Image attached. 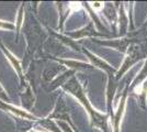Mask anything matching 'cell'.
<instances>
[{
	"label": "cell",
	"instance_id": "cell-3",
	"mask_svg": "<svg viewBox=\"0 0 147 132\" xmlns=\"http://www.w3.org/2000/svg\"><path fill=\"white\" fill-rule=\"evenodd\" d=\"M129 93V84H127L124 89H123L117 109L113 113V117L111 118V123H112V132H120L121 131V123H122L123 116L125 113V107H126V100Z\"/></svg>",
	"mask_w": 147,
	"mask_h": 132
},
{
	"label": "cell",
	"instance_id": "cell-12",
	"mask_svg": "<svg viewBox=\"0 0 147 132\" xmlns=\"http://www.w3.org/2000/svg\"><path fill=\"white\" fill-rule=\"evenodd\" d=\"M56 6L58 8L59 11V24H58V30L61 32L64 31V25H65V21L68 18L69 13L73 12L69 2H56Z\"/></svg>",
	"mask_w": 147,
	"mask_h": 132
},
{
	"label": "cell",
	"instance_id": "cell-19",
	"mask_svg": "<svg viewBox=\"0 0 147 132\" xmlns=\"http://www.w3.org/2000/svg\"><path fill=\"white\" fill-rule=\"evenodd\" d=\"M0 30H7V31H16V24L9 21L0 20Z\"/></svg>",
	"mask_w": 147,
	"mask_h": 132
},
{
	"label": "cell",
	"instance_id": "cell-10",
	"mask_svg": "<svg viewBox=\"0 0 147 132\" xmlns=\"http://www.w3.org/2000/svg\"><path fill=\"white\" fill-rule=\"evenodd\" d=\"M0 110H3L6 112H9L13 114V116H17V117H20V118H23V119H28V120H38L37 117H35L33 113H30L29 111H26L22 108L16 107L11 105L10 102H6V101L0 100Z\"/></svg>",
	"mask_w": 147,
	"mask_h": 132
},
{
	"label": "cell",
	"instance_id": "cell-2",
	"mask_svg": "<svg viewBox=\"0 0 147 132\" xmlns=\"http://www.w3.org/2000/svg\"><path fill=\"white\" fill-rule=\"evenodd\" d=\"M144 55H145V54L142 53L138 46L131 45L129 47V50H127V52H126V56L124 58L121 67L117 69V74H115L117 81H119L133 65H135L138 61H141L142 58H144Z\"/></svg>",
	"mask_w": 147,
	"mask_h": 132
},
{
	"label": "cell",
	"instance_id": "cell-14",
	"mask_svg": "<svg viewBox=\"0 0 147 132\" xmlns=\"http://www.w3.org/2000/svg\"><path fill=\"white\" fill-rule=\"evenodd\" d=\"M133 93L138 96L140 101H141V107L143 109H146L147 105V79L141 85L133 88Z\"/></svg>",
	"mask_w": 147,
	"mask_h": 132
},
{
	"label": "cell",
	"instance_id": "cell-11",
	"mask_svg": "<svg viewBox=\"0 0 147 132\" xmlns=\"http://www.w3.org/2000/svg\"><path fill=\"white\" fill-rule=\"evenodd\" d=\"M52 60H54L59 64H63L64 66H67L69 69L71 70H88V69L94 68L90 63H86V62H80V61H76V60H67V58H57V57H51Z\"/></svg>",
	"mask_w": 147,
	"mask_h": 132
},
{
	"label": "cell",
	"instance_id": "cell-22",
	"mask_svg": "<svg viewBox=\"0 0 147 132\" xmlns=\"http://www.w3.org/2000/svg\"><path fill=\"white\" fill-rule=\"evenodd\" d=\"M144 28H147V20H146V23L144 24Z\"/></svg>",
	"mask_w": 147,
	"mask_h": 132
},
{
	"label": "cell",
	"instance_id": "cell-9",
	"mask_svg": "<svg viewBox=\"0 0 147 132\" xmlns=\"http://www.w3.org/2000/svg\"><path fill=\"white\" fill-rule=\"evenodd\" d=\"M134 39H129V38H121V39H113V40H103L100 41L94 39L93 42L100 44V45H104V46H110L112 49H115L121 53H126L129 47L132 45L134 42Z\"/></svg>",
	"mask_w": 147,
	"mask_h": 132
},
{
	"label": "cell",
	"instance_id": "cell-1",
	"mask_svg": "<svg viewBox=\"0 0 147 132\" xmlns=\"http://www.w3.org/2000/svg\"><path fill=\"white\" fill-rule=\"evenodd\" d=\"M61 88L65 91H67L68 94L74 96L81 104V106L86 109V111L89 114L91 128L99 129L100 131L102 132H111V128L110 125H109L110 116L108 114V112H100L96 108L92 107L89 98L87 97L85 88L82 87V85L80 84V82L78 81V78L76 76H73L70 79H68Z\"/></svg>",
	"mask_w": 147,
	"mask_h": 132
},
{
	"label": "cell",
	"instance_id": "cell-16",
	"mask_svg": "<svg viewBox=\"0 0 147 132\" xmlns=\"http://www.w3.org/2000/svg\"><path fill=\"white\" fill-rule=\"evenodd\" d=\"M37 126H41L43 129L47 130L49 132H61L58 126L56 125L54 120H51L49 118H44V119H38L36 122Z\"/></svg>",
	"mask_w": 147,
	"mask_h": 132
},
{
	"label": "cell",
	"instance_id": "cell-8",
	"mask_svg": "<svg viewBox=\"0 0 147 132\" xmlns=\"http://www.w3.org/2000/svg\"><path fill=\"white\" fill-rule=\"evenodd\" d=\"M117 9V23H119V37L125 38L129 28V19L124 2H114Z\"/></svg>",
	"mask_w": 147,
	"mask_h": 132
},
{
	"label": "cell",
	"instance_id": "cell-17",
	"mask_svg": "<svg viewBox=\"0 0 147 132\" xmlns=\"http://www.w3.org/2000/svg\"><path fill=\"white\" fill-rule=\"evenodd\" d=\"M24 22V3H21L18 9V14H17V19H16V32H17V40L19 38V33L21 31V28L23 26Z\"/></svg>",
	"mask_w": 147,
	"mask_h": 132
},
{
	"label": "cell",
	"instance_id": "cell-20",
	"mask_svg": "<svg viewBox=\"0 0 147 132\" xmlns=\"http://www.w3.org/2000/svg\"><path fill=\"white\" fill-rule=\"evenodd\" d=\"M0 100L6 101V102H9V100H10L7 91L5 90V88L1 86V84H0Z\"/></svg>",
	"mask_w": 147,
	"mask_h": 132
},
{
	"label": "cell",
	"instance_id": "cell-21",
	"mask_svg": "<svg viewBox=\"0 0 147 132\" xmlns=\"http://www.w3.org/2000/svg\"><path fill=\"white\" fill-rule=\"evenodd\" d=\"M29 132H41V131H36V130H30Z\"/></svg>",
	"mask_w": 147,
	"mask_h": 132
},
{
	"label": "cell",
	"instance_id": "cell-18",
	"mask_svg": "<svg viewBox=\"0 0 147 132\" xmlns=\"http://www.w3.org/2000/svg\"><path fill=\"white\" fill-rule=\"evenodd\" d=\"M54 35H55V37H57L59 41H61V42H64V43L66 44V45H68L69 47H73L74 50H76V51H81V49H80L79 46H78L77 44L74 42L73 39L68 38V37H63V35L56 34V33H54Z\"/></svg>",
	"mask_w": 147,
	"mask_h": 132
},
{
	"label": "cell",
	"instance_id": "cell-7",
	"mask_svg": "<svg viewBox=\"0 0 147 132\" xmlns=\"http://www.w3.org/2000/svg\"><path fill=\"white\" fill-rule=\"evenodd\" d=\"M67 37L73 40H79L82 38H92V37H103V38H109L108 34H104V33H99L96 29V25L94 23L90 21L86 26L81 28L77 31L73 32H67Z\"/></svg>",
	"mask_w": 147,
	"mask_h": 132
},
{
	"label": "cell",
	"instance_id": "cell-5",
	"mask_svg": "<svg viewBox=\"0 0 147 132\" xmlns=\"http://www.w3.org/2000/svg\"><path fill=\"white\" fill-rule=\"evenodd\" d=\"M51 120H58V121H64V122H67L70 126L75 127V125L73 123V121L70 119V116H69V112H68V108L66 102L64 101V99L59 97V99L56 102V106L53 110V112L49 113V116L46 117ZM76 128V127H75Z\"/></svg>",
	"mask_w": 147,
	"mask_h": 132
},
{
	"label": "cell",
	"instance_id": "cell-6",
	"mask_svg": "<svg viewBox=\"0 0 147 132\" xmlns=\"http://www.w3.org/2000/svg\"><path fill=\"white\" fill-rule=\"evenodd\" d=\"M0 50L2 51V53L5 54V56L7 57V60L10 62L13 69H14L16 73L18 74V77H19V79H20V84H21V87L22 88L25 87V86H26V82H25L24 73H23V66H22V64H21V61L14 56L12 53L5 46V44L2 43L1 41H0Z\"/></svg>",
	"mask_w": 147,
	"mask_h": 132
},
{
	"label": "cell",
	"instance_id": "cell-15",
	"mask_svg": "<svg viewBox=\"0 0 147 132\" xmlns=\"http://www.w3.org/2000/svg\"><path fill=\"white\" fill-rule=\"evenodd\" d=\"M147 79V58L145 61V63L143 65L142 69L137 73V75L134 77V79L132 81V83L129 84V89H133L134 87L141 85L142 83H144Z\"/></svg>",
	"mask_w": 147,
	"mask_h": 132
},
{
	"label": "cell",
	"instance_id": "cell-4",
	"mask_svg": "<svg viewBox=\"0 0 147 132\" xmlns=\"http://www.w3.org/2000/svg\"><path fill=\"white\" fill-rule=\"evenodd\" d=\"M81 51H82V52L86 54V56L89 58L90 64H91L93 67H96V68H99V69H101V70H103L104 73L107 74V76H108V77L115 76L117 69L114 68L112 65H110L108 62H105L104 60L100 58L98 55L93 54L92 52H90V51L87 50V49H81Z\"/></svg>",
	"mask_w": 147,
	"mask_h": 132
},
{
	"label": "cell",
	"instance_id": "cell-13",
	"mask_svg": "<svg viewBox=\"0 0 147 132\" xmlns=\"http://www.w3.org/2000/svg\"><path fill=\"white\" fill-rule=\"evenodd\" d=\"M75 70H71V69H68L65 73H63L61 75L57 76L53 82H51V86H49V90H54L58 87H63L65 85V83L67 82L68 79H70L73 76H75Z\"/></svg>",
	"mask_w": 147,
	"mask_h": 132
}]
</instances>
